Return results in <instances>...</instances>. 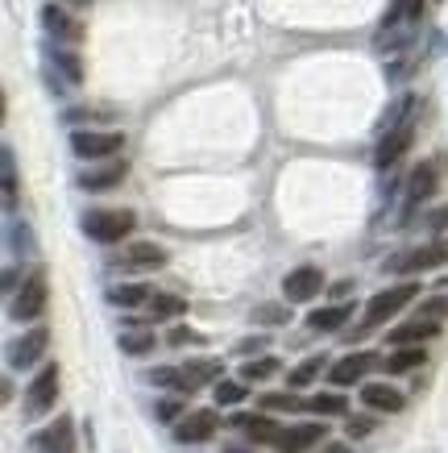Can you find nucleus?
<instances>
[{
	"mask_svg": "<svg viewBox=\"0 0 448 453\" xmlns=\"http://www.w3.org/2000/svg\"><path fill=\"white\" fill-rule=\"evenodd\" d=\"M308 412H315V416H345L349 412V403H345L340 391H320V395L308 399Z\"/></svg>",
	"mask_w": 448,
	"mask_h": 453,
	"instance_id": "nucleus-34",
	"label": "nucleus"
},
{
	"mask_svg": "<svg viewBox=\"0 0 448 453\" xmlns=\"http://www.w3.org/2000/svg\"><path fill=\"white\" fill-rule=\"evenodd\" d=\"M254 320L258 325H291V303H258Z\"/></svg>",
	"mask_w": 448,
	"mask_h": 453,
	"instance_id": "nucleus-35",
	"label": "nucleus"
},
{
	"mask_svg": "<svg viewBox=\"0 0 448 453\" xmlns=\"http://www.w3.org/2000/svg\"><path fill=\"white\" fill-rule=\"evenodd\" d=\"M440 166H444L440 158H428V163H420L415 171H411V179H407V212L415 204H428V200L440 192V175H444Z\"/></svg>",
	"mask_w": 448,
	"mask_h": 453,
	"instance_id": "nucleus-14",
	"label": "nucleus"
},
{
	"mask_svg": "<svg viewBox=\"0 0 448 453\" xmlns=\"http://www.w3.org/2000/svg\"><path fill=\"white\" fill-rule=\"evenodd\" d=\"M361 403H366L369 412H378V416H386V412H403L407 408V395L399 391V387H391V383H366L361 387Z\"/></svg>",
	"mask_w": 448,
	"mask_h": 453,
	"instance_id": "nucleus-17",
	"label": "nucleus"
},
{
	"mask_svg": "<svg viewBox=\"0 0 448 453\" xmlns=\"http://www.w3.org/2000/svg\"><path fill=\"white\" fill-rule=\"evenodd\" d=\"M46 345H50V329H46V325H34L21 342L9 345V366H13V371H29V366H38L42 354H46Z\"/></svg>",
	"mask_w": 448,
	"mask_h": 453,
	"instance_id": "nucleus-12",
	"label": "nucleus"
},
{
	"mask_svg": "<svg viewBox=\"0 0 448 453\" xmlns=\"http://www.w3.org/2000/svg\"><path fill=\"white\" fill-rule=\"evenodd\" d=\"M436 333H440V320H428V316H411V320H403V325H394L391 333H386V342L399 349V345H423L432 342Z\"/></svg>",
	"mask_w": 448,
	"mask_h": 453,
	"instance_id": "nucleus-16",
	"label": "nucleus"
},
{
	"mask_svg": "<svg viewBox=\"0 0 448 453\" xmlns=\"http://www.w3.org/2000/svg\"><path fill=\"white\" fill-rule=\"evenodd\" d=\"M154 416H158L163 425H175V420H183V416H187V403H183V399H163Z\"/></svg>",
	"mask_w": 448,
	"mask_h": 453,
	"instance_id": "nucleus-39",
	"label": "nucleus"
},
{
	"mask_svg": "<svg viewBox=\"0 0 448 453\" xmlns=\"http://www.w3.org/2000/svg\"><path fill=\"white\" fill-rule=\"evenodd\" d=\"M328 371V362H324V354H315V357H303V362H299L295 371L286 374V387H291V391H303V387H312L315 379H320V374Z\"/></svg>",
	"mask_w": 448,
	"mask_h": 453,
	"instance_id": "nucleus-27",
	"label": "nucleus"
},
{
	"mask_svg": "<svg viewBox=\"0 0 448 453\" xmlns=\"http://www.w3.org/2000/svg\"><path fill=\"white\" fill-rule=\"evenodd\" d=\"M175 441L178 445H204V441L216 437L220 428V416L212 412V408H195V412H187L183 420H175Z\"/></svg>",
	"mask_w": 448,
	"mask_h": 453,
	"instance_id": "nucleus-10",
	"label": "nucleus"
},
{
	"mask_svg": "<svg viewBox=\"0 0 448 453\" xmlns=\"http://www.w3.org/2000/svg\"><path fill=\"white\" fill-rule=\"evenodd\" d=\"M125 175H129V163H104L95 166V171H83L80 175V188L83 192H109V188H117V183H125Z\"/></svg>",
	"mask_w": 448,
	"mask_h": 453,
	"instance_id": "nucleus-20",
	"label": "nucleus"
},
{
	"mask_svg": "<svg viewBox=\"0 0 448 453\" xmlns=\"http://www.w3.org/2000/svg\"><path fill=\"white\" fill-rule=\"evenodd\" d=\"M149 296H154V291H149L146 283H121V288H109V303H117V308H146Z\"/></svg>",
	"mask_w": 448,
	"mask_h": 453,
	"instance_id": "nucleus-30",
	"label": "nucleus"
},
{
	"mask_svg": "<svg viewBox=\"0 0 448 453\" xmlns=\"http://www.w3.org/2000/svg\"><path fill=\"white\" fill-rule=\"evenodd\" d=\"M117 345H121L129 357H146L154 345H158V337H154V329L149 325H129V329L117 337Z\"/></svg>",
	"mask_w": 448,
	"mask_h": 453,
	"instance_id": "nucleus-22",
	"label": "nucleus"
},
{
	"mask_svg": "<svg viewBox=\"0 0 448 453\" xmlns=\"http://www.w3.org/2000/svg\"><path fill=\"white\" fill-rule=\"evenodd\" d=\"M278 371H283V362H278V357H245L241 379L245 383H262V379H274Z\"/></svg>",
	"mask_w": 448,
	"mask_h": 453,
	"instance_id": "nucleus-33",
	"label": "nucleus"
},
{
	"mask_svg": "<svg viewBox=\"0 0 448 453\" xmlns=\"http://www.w3.org/2000/svg\"><path fill=\"white\" fill-rule=\"evenodd\" d=\"M245 395H249V383H245V379H220V383H212L216 408H232V403H241Z\"/></svg>",
	"mask_w": 448,
	"mask_h": 453,
	"instance_id": "nucleus-32",
	"label": "nucleus"
},
{
	"mask_svg": "<svg viewBox=\"0 0 448 453\" xmlns=\"http://www.w3.org/2000/svg\"><path fill=\"white\" fill-rule=\"evenodd\" d=\"M415 296H420V283H394V288L378 291V296L366 303V316H361V325L353 329V337H349V342H361L366 333H374L378 325H386V320L403 312Z\"/></svg>",
	"mask_w": 448,
	"mask_h": 453,
	"instance_id": "nucleus-1",
	"label": "nucleus"
},
{
	"mask_svg": "<svg viewBox=\"0 0 448 453\" xmlns=\"http://www.w3.org/2000/svg\"><path fill=\"white\" fill-rule=\"evenodd\" d=\"M42 26L55 42H83V21H75L63 4H46L42 9Z\"/></svg>",
	"mask_w": 448,
	"mask_h": 453,
	"instance_id": "nucleus-18",
	"label": "nucleus"
},
{
	"mask_svg": "<svg viewBox=\"0 0 448 453\" xmlns=\"http://www.w3.org/2000/svg\"><path fill=\"white\" fill-rule=\"evenodd\" d=\"M411 138H415V112H407L403 121L391 125V129L382 134L378 150H374V163H378V171H391V166L411 150Z\"/></svg>",
	"mask_w": 448,
	"mask_h": 453,
	"instance_id": "nucleus-6",
	"label": "nucleus"
},
{
	"mask_svg": "<svg viewBox=\"0 0 448 453\" xmlns=\"http://www.w3.org/2000/svg\"><path fill=\"white\" fill-rule=\"evenodd\" d=\"M67 4H75V9H83V4H92V0H67Z\"/></svg>",
	"mask_w": 448,
	"mask_h": 453,
	"instance_id": "nucleus-49",
	"label": "nucleus"
},
{
	"mask_svg": "<svg viewBox=\"0 0 448 453\" xmlns=\"http://www.w3.org/2000/svg\"><path fill=\"white\" fill-rule=\"evenodd\" d=\"M166 254L158 242H133V246H125L121 254H117V266H125V271H158V266H166Z\"/></svg>",
	"mask_w": 448,
	"mask_h": 453,
	"instance_id": "nucleus-15",
	"label": "nucleus"
},
{
	"mask_svg": "<svg viewBox=\"0 0 448 453\" xmlns=\"http://www.w3.org/2000/svg\"><path fill=\"white\" fill-rule=\"evenodd\" d=\"M315 453H353V449H349V441H324Z\"/></svg>",
	"mask_w": 448,
	"mask_h": 453,
	"instance_id": "nucleus-45",
	"label": "nucleus"
},
{
	"mask_svg": "<svg viewBox=\"0 0 448 453\" xmlns=\"http://www.w3.org/2000/svg\"><path fill=\"white\" fill-rule=\"evenodd\" d=\"M224 453H254V449H245V445H229Z\"/></svg>",
	"mask_w": 448,
	"mask_h": 453,
	"instance_id": "nucleus-48",
	"label": "nucleus"
},
{
	"mask_svg": "<svg viewBox=\"0 0 448 453\" xmlns=\"http://www.w3.org/2000/svg\"><path fill=\"white\" fill-rule=\"evenodd\" d=\"M428 229H436V234H440V229H448V208H436L432 217H428Z\"/></svg>",
	"mask_w": 448,
	"mask_h": 453,
	"instance_id": "nucleus-44",
	"label": "nucleus"
},
{
	"mask_svg": "<svg viewBox=\"0 0 448 453\" xmlns=\"http://www.w3.org/2000/svg\"><path fill=\"white\" fill-rule=\"evenodd\" d=\"M224 379V366H220V357H191L183 362V391H200L208 383H220Z\"/></svg>",
	"mask_w": 448,
	"mask_h": 453,
	"instance_id": "nucleus-19",
	"label": "nucleus"
},
{
	"mask_svg": "<svg viewBox=\"0 0 448 453\" xmlns=\"http://www.w3.org/2000/svg\"><path fill=\"white\" fill-rule=\"evenodd\" d=\"M423 357L428 354H423L420 345H399V354L382 357V366H386V374H411L423 366Z\"/></svg>",
	"mask_w": 448,
	"mask_h": 453,
	"instance_id": "nucleus-28",
	"label": "nucleus"
},
{
	"mask_svg": "<svg viewBox=\"0 0 448 453\" xmlns=\"http://www.w3.org/2000/svg\"><path fill=\"white\" fill-rule=\"evenodd\" d=\"M4 242H9V250H13V254H21V258H34V254H38V237H34V229H29L26 220H17V217H9Z\"/></svg>",
	"mask_w": 448,
	"mask_h": 453,
	"instance_id": "nucleus-24",
	"label": "nucleus"
},
{
	"mask_svg": "<svg viewBox=\"0 0 448 453\" xmlns=\"http://www.w3.org/2000/svg\"><path fill=\"white\" fill-rule=\"evenodd\" d=\"M423 13V0H407V21H420Z\"/></svg>",
	"mask_w": 448,
	"mask_h": 453,
	"instance_id": "nucleus-46",
	"label": "nucleus"
},
{
	"mask_svg": "<svg viewBox=\"0 0 448 453\" xmlns=\"http://www.w3.org/2000/svg\"><path fill=\"white\" fill-rule=\"evenodd\" d=\"M324 425H315V420H303V425H286L274 441V449L278 453H308V449H320L324 445Z\"/></svg>",
	"mask_w": 448,
	"mask_h": 453,
	"instance_id": "nucleus-13",
	"label": "nucleus"
},
{
	"mask_svg": "<svg viewBox=\"0 0 448 453\" xmlns=\"http://www.w3.org/2000/svg\"><path fill=\"white\" fill-rule=\"evenodd\" d=\"M382 366V357L374 354V349H357V354H345L340 362H332L328 366V383L337 387V391H345V387H353L361 383L369 371H378Z\"/></svg>",
	"mask_w": 448,
	"mask_h": 453,
	"instance_id": "nucleus-7",
	"label": "nucleus"
},
{
	"mask_svg": "<svg viewBox=\"0 0 448 453\" xmlns=\"http://www.w3.org/2000/svg\"><path fill=\"white\" fill-rule=\"evenodd\" d=\"M46 300H50V283H46V271H29L26 279H21V288H17L13 303H9V316L13 320H21V325H29V320H38L42 312H46Z\"/></svg>",
	"mask_w": 448,
	"mask_h": 453,
	"instance_id": "nucleus-3",
	"label": "nucleus"
},
{
	"mask_svg": "<svg viewBox=\"0 0 448 453\" xmlns=\"http://www.w3.org/2000/svg\"><path fill=\"white\" fill-rule=\"evenodd\" d=\"M374 428H378V416H349V420H345V433H349V441L369 437Z\"/></svg>",
	"mask_w": 448,
	"mask_h": 453,
	"instance_id": "nucleus-38",
	"label": "nucleus"
},
{
	"mask_svg": "<svg viewBox=\"0 0 448 453\" xmlns=\"http://www.w3.org/2000/svg\"><path fill=\"white\" fill-rule=\"evenodd\" d=\"M17 279H21V271H17V266H4V296H17V288H21Z\"/></svg>",
	"mask_w": 448,
	"mask_h": 453,
	"instance_id": "nucleus-43",
	"label": "nucleus"
},
{
	"mask_svg": "<svg viewBox=\"0 0 448 453\" xmlns=\"http://www.w3.org/2000/svg\"><path fill=\"white\" fill-rule=\"evenodd\" d=\"M324 291V271L320 266H295L283 279V300L286 303H308Z\"/></svg>",
	"mask_w": 448,
	"mask_h": 453,
	"instance_id": "nucleus-11",
	"label": "nucleus"
},
{
	"mask_svg": "<svg viewBox=\"0 0 448 453\" xmlns=\"http://www.w3.org/2000/svg\"><path fill=\"white\" fill-rule=\"evenodd\" d=\"M399 17H407V0H391V9H386V17H382V29H391Z\"/></svg>",
	"mask_w": 448,
	"mask_h": 453,
	"instance_id": "nucleus-42",
	"label": "nucleus"
},
{
	"mask_svg": "<svg viewBox=\"0 0 448 453\" xmlns=\"http://www.w3.org/2000/svg\"><path fill=\"white\" fill-rule=\"evenodd\" d=\"M266 345H270L266 337H245V342H237V354H241V357H258Z\"/></svg>",
	"mask_w": 448,
	"mask_h": 453,
	"instance_id": "nucleus-41",
	"label": "nucleus"
},
{
	"mask_svg": "<svg viewBox=\"0 0 448 453\" xmlns=\"http://www.w3.org/2000/svg\"><path fill=\"white\" fill-rule=\"evenodd\" d=\"M146 383L171 387V391H183V366H154V371L146 374Z\"/></svg>",
	"mask_w": 448,
	"mask_h": 453,
	"instance_id": "nucleus-36",
	"label": "nucleus"
},
{
	"mask_svg": "<svg viewBox=\"0 0 448 453\" xmlns=\"http://www.w3.org/2000/svg\"><path fill=\"white\" fill-rule=\"evenodd\" d=\"M204 342H208V337H204V333H195L191 325H175V329L166 333V345H175V349H178V345H204Z\"/></svg>",
	"mask_w": 448,
	"mask_h": 453,
	"instance_id": "nucleus-37",
	"label": "nucleus"
},
{
	"mask_svg": "<svg viewBox=\"0 0 448 453\" xmlns=\"http://www.w3.org/2000/svg\"><path fill=\"white\" fill-rule=\"evenodd\" d=\"M444 262H448V237H436L428 246L403 250V254L386 258L382 271H391V275H420V271H432V266H444Z\"/></svg>",
	"mask_w": 448,
	"mask_h": 453,
	"instance_id": "nucleus-4",
	"label": "nucleus"
},
{
	"mask_svg": "<svg viewBox=\"0 0 448 453\" xmlns=\"http://www.w3.org/2000/svg\"><path fill=\"white\" fill-rule=\"evenodd\" d=\"M420 316H428V320H440L444 325L448 320V296H432V300L420 303Z\"/></svg>",
	"mask_w": 448,
	"mask_h": 453,
	"instance_id": "nucleus-40",
	"label": "nucleus"
},
{
	"mask_svg": "<svg viewBox=\"0 0 448 453\" xmlns=\"http://www.w3.org/2000/svg\"><path fill=\"white\" fill-rule=\"evenodd\" d=\"M0 183H4V212H17V154L13 146H0Z\"/></svg>",
	"mask_w": 448,
	"mask_h": 453,
	"instance_id": "nucleus-23",
	"label": "nucleus"
},
{
	"mask_svg": "<svg viewBox=\"0 0 448 453\" xmlns=\"http://www.w3.org/2000/svg\"><path fill=\"white\" fill-rule=\"evenodd\" d=\"M146 312L154 320H175V316H187V300L183 296H149Z\"/></svg>",
	"mask_w": 448,
	"mask_h": 453,
	"instance_id": "nucleus-31",
	"label": "nucleus"
},
{
	"mask_svg": "<svg viewBox=\"0 0 448 453\" xmlns=\"http://www.w3.org/2000/svg\"><path fill=\"white\" fill-rule=\"evenodd\" d=\"M80 229L100 246H121L125 237L137 229V217L129 208H92V212H83Z\"/></svg>",
	"mask_w": 448,
	"mask_h": 453,
	"instance_id": "nucleus-2",
	"label": "nucleus"
},
{
	"mask_svg": "<svg viewBox=\"0 0 448 453\" xmlns=\"http://www.w3.org/2000/svg\"><path fill=\"white\" fill-rule=\"evenodd\" d=\"M262 412H308V399H299L295 391H270V395H258Z\"/></svg>",
	"mask_w": 448,
	"mask_h": 453,
	"instance_id": "nucleus-29",
	"label": "nucleus"
},
{
	"mask_svg": "<svg viewBox=\"0 0 448 453\" xmlns=\"http://www.w3.org/2000/svg\"><path fill=\"white\" fill-rule=\"evenodd\" d=\"M55 399H58V362H46V366L34 374V383L26 387V412L46 416L55 408Z\"/></svg>",
	"mask_w": 448,
	"mask_h": 453,
	"instance_id": "nucleus-8",
	"label": "nucleus"
},
{
	"mask_svg": "<svg viewBox=\"0 0 448 453\" xmlns=\"http://www.w3.org/2000/svg\"><path fill=\"white\" fill-rule=\"evenodd\" d=\"M353 316V303H324V308H315V312H308V329L312 333H337L345 329V320Z\"/></svg>",
	"mask_w": 448,
	"mask_h": 453,
	"instance_id": "nucleus-21",
	"label": "nucleus"
},
{
	"mask_svg": "<svg viewBox=\"0 0 448 453\" xmlns=\"http://www.w3.org/2000/svg\"><path fill=\"white\" fill-rule=\"evenodd\" d=\"M349 291H353V283H349V279H345V283H337V288H332V296H337V300H345V296H349Z\"/></svg>",
	"mask_w": 448,
	"mask_h": 453,
	"instance_id": "nucleus-47",
	"label": "nucleus"
},
{
	"mask_svg": "<svg viewBox=\"0 0 448 453\" xmlns=\"http://www.w3.org/2000/svg\"><path fill=\"white\" fill-rule=\"evenodd\" d=\"M237 425L245 428V437L254 441V445H274V441H278V433H283L270 416H237Z\"/></svg>",
	"mask_w": 448,
	"mask_h": 453,
	"instance_id": "nucleus-26",
	"label": "nucleus"
},
{
	"mask_svg": "<svg viewBox=\"0 0 448 453\" xmlns=\"http://www.w3.org/2000/svg\"><path fill=\"white\" fill-rule=\"evenodd\" d=\"M29 449L38 453H75V420L71 416H55L46 428H38L34 437H29Z\"/></svg>",
	"mask_w": 448,
	"mask_h": 453,
	"instance_id": "nucleus-9",
	"label": "nucleus"
},
{
	"mask_svg": "<svg viewBox=\"0 0 448 453\" xmlns=\"http://www.w3.org/2000/svg\"><path fill=\"white\" fill-rule=\"evenodd\" d=\"M46 63L63 75V80L75 88V83L83 80V63H80V55H71V50H63V46H46Z\"/></svg>",
	"mask_w": 448,
	"mask_h": 453,
	"instance_id": "nucleus-25",
	"label": "nucleus"
},
{
	"mask_svg": "<svg viewBox=\"0 0 448 453\" xmlns=\"http://www.w3.org/2000/svg\"><path fill=\"white\" fill-rule=\"evenodd\" d=\"M71 150L95 163V158H112L125 150V134L121 129H75L71 134Z\"/></svg>",
	"mask_w": 448,
	"mask_h": 453,
	"instance_id": "nucleus-5",
	"label": "nucleus"
}]
</instances>
